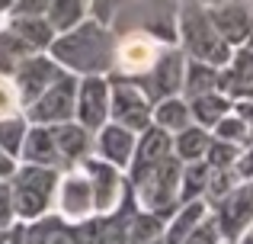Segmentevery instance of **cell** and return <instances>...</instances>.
<instances>
[{
    "label": "cell",
    "instance_id": "obj_36",
    "mask_svg": "<svg viewBox=\"0 0 253 244\" xmlns=\"http://www.w3.org/2000/svg\"><path fill=\"white\" fill-rule=\"evenodd\" d=\"M250 45H253V36H250Z\"/></svg>",
    "mask_w": 253,
    "mask_h": 244
},
{
    "label": "cell",
    "instance_id": "obj_14",
    "mask_svg": "<svg viewBox=\"0 0 253 244\" xmlns=\"http://www.w3.org/2000/svg\"><path fill=\"white\" fill-rule=\"evenodd\" d=\"M167 154H170V142H167V135H164L161 129L148 132V138L141 142V151H138V170H135V180H141L148 170H154Z\"/></svg>",
    "mask_w": 253,
    "mask_h": 244
},
{
    "label": "cell",
    "instance_id": "obj_28",
    "mask_svg": "<svg viewBox=\"0 0 253 244\" xmlns=\"http://www.w3.org/2000/svg\"><path fill=\"white\" fill-rule=\"evenodd\" d=\"M16 106H19V94L13 90L10 81H3V77H0V119L13 116V113H16Z\"/></svg>",
    "mask_w": 253,
    "mask_h": 244
},
{
    "label": "cell",
    "instance_id": "obj_6",
    "mask_svg": "<svg viewBox=\"0 0 253 244\" xmlns=\"http://www.w3.org/2000/svg\"><path fill=\"white\" fill-rule=\"evenodd\" d=\"M58 77L55 64L45 61V58H29L16 68V84H19V100L23 103H32L42 97V90L48 87L51 81Z\"/></svg>",
    "mask_w": 253,
    "mask_h": 244
},
{
    "label": "cell",
    "instance_id": "obj_24",
    "mask_svg": "<svg viewBox=\"0 0 253 244\" xmlns=\"http://www.w3.org/2000/svg\"><path fill=\"white\" fill-rule=\"evenodd\" d=\"M16 32L26 39V42H32V45H45L48 36H51V29L45 26V19L42 23H32V16H19L16 19Z\"/></svg>",
    "mask_w": 253,
    "mask_h": 244
},
{
    "label": "cell",
    "instance_id": "obj_18",
    "mask_svg": "<svg viewBox=\"0 0 253 244\" xmlns=\"http://www.w3.org/2000/svg\"><path fill=\"white\" fill-rule=\"evenodd\" d=\"M202 215H205V206H202V202H192V206L186 209V212H183V215H179V219L170 225V232L164 235L161 241H164V244H183L186 238H189L192 228H196L199 222H202Z\"/></svg>",
    "mask_w": 253,
    "mask_h": 244
},
{
    "label": "cell",
    "instance_id": "obj_31",
    "mask_svg": "<svg viewBox=\"0 0 253 244\" xmlns=\"http://www.w3.org/2000/svg\"><path fill=\"white\" fill-rule=\"evenodd\" d=\"M205 183V167L199 170V167H192V174H189V183H186V196H196V187H202Z\"/></svg>",
    "mask_w": 253,
    "mask_h": 244
},
{
    "label": "cell",
    "instance_id": "obj_11",
    "mask_svg": "<svg viewBox=\"0 0 253 244\" xmlns=\"http://www.w3.org/2000/svg\"><path fill=\"white\" fill-rule=\"evenodd\" d=\"M61 209H64V215H68V222H84L86 215H93V190L86 187L81 177H71V180L64 183Z\"/></svg>",
    "mask_w": 253,
    "mask_h": 244
},
{
    "label": "cell",
    "instance_id": "obj_33",
    "mask_svg": "<svg viewBox=\"0 0 253 244\" xmlns=\"http://www.w3.org/2000/svg\"><path fill=\"white\" fill-rule=\"evenodd\" d=\"M221 161H234V148H215L211 151V167H221Z\"/></svg>",
    "mask_w": 253,
    "mask_h": 244
},
{
    "label": "cell",
    "instance_id": "obj_25",
    "mask_svg": "<svg viewBox=\"0 0 253 244\" xmlns=\"http://www.w3.org/2000/svg\"><path fill=\"white\" fill-rule=\"evenodd\" d=\"M189 94H205V90H211V84H215V71H211V64H192L189 68Z\"/></svg>",
    "mask_w": 253,
    "mask_h": 244
},
{
    "label": "cell",
    "instance_id": "obj_8",
    "mask_svg": "<svg viewBox=\"0 0 253 244\" xmlns=\"http://www.w3.org/2000/svg\"><path fill=\"white\" fill-rule=\"evenodd\" d=\"M86 170H90L93 177V212H109L112 206L119 202V174L116 167H109V164L103 161H90L86 164Z\"/></svg>",
    "mask_w": 253,
    "mask_h": 244
},
{
    "label": "cell",
    "instance_id": "obj_5",
    "mask_svg": "<svg viewBox=\"0 0 253 244\" xmlns=\"http://www.w3.org/2000/svg\"><path fill=\"white\" fill-rule=\"evenodd\" d=\"M211 26L218 29V36L228 39V42H241V39L250 36L253 29V6L237 0V3H228V6H218L211 13Z\"/></svg>",
    "mask_w": 253,
    "mask_h": 244
},
{
    "label": "cell",
    "instance_id": "obj_22",
    "mask_svg": "<svg viewBox=\"0 0 253 244\" xmlns=\"http://www.w3.org/2000/svg\"><path fill=\"white\" fill-rule=\"evenodd\" d=\"M84 3L86 0H51V26H58V29H68V26H74L77 19H81L84 13Z\"/></svg>",
    "mask_w": 253,
    "mask_h": 244
},
{
    "label": "cell",
    "instance_id": "obj_34",
    "mask_svg": "<svg viewBox=\"0 0 253 244\" xmlns=\"http://www.w3.org/2000/svg\"><path fill=\"white\" fill-rule=\"evenodd\" d=\"M241 174H253V151L241 161Z\"/></svg>",
    "mask_w": 253,
    "mask_h": 244
},
{
    "label": "cell",
    "instance_id": "obj_21",
    "mask_svg": "<svg viewBox=\"0 0 253 244\" xmlns=\"http://www.w3.org/2000/svg\"><path fill=\"white\" fill-rule=\"evenodd\" d=\"M192 109H196V119H202V122H218L224 113H228V100L224 97H215V94H196V103H192Z\"/></svg>",
    "mask_w": 253,
    "mask_h": 244
},
{
    "label": "cell",
    "instance_id": "obj_19",
    "mask_svg": "<svg viewBox=\"0 0 253 244\" xmlns=\"http://www.w3.org/2000/svg\"><path fill=\"white\" fill-rule=\"evenodd\" d=\"M26 157L36 164H55L58 161V148H55V138H51V132H42L36 129L29 135V145H26Z\"/></svg>",
    "mask_w": 253,
    "mask_h": 244
},
{
    "label": "cell",
    "instance_id": "obj_35",
    "mask_svg": "<svg viewBox=\"0 0 253 244\" xmlns=\"http://www.w3.org/2000/svg\"><path fill=\"white\" fill-rule=\"evenodd\" d=\"M10 170H13V167H10V157H6L3 151H0V177H3V174H10Z\"/></svg>",
    "mask_w": 253,
    "mask_h": 244
},
{
    "label": "cell",
    "instance_id": "obj_13",
    "mask_svg": "<svg viewBox=\"0 0 253 244\" xmlns=\"http://www.w3.org/2000/svg\"><path fill=\"white\" fill-rule=\"evenodd\" d=\"M106 103H109L106 100V84L96 81V77H90L81 90V116L90 129L106 119Z\"/></svg>",
    "mask_w": 253,
    "mask_h": 244
},
{
    "label": "cell",
    "instance_id": "obj_20",
    "mask_svg": "<svg viewBox=\"0 0 253 244\" xmlns=\"http://www.w3.org/2000/svg\"><path fill=\"white\" fill-rule=\"evenodd\" d=\"M51 138H55V148L61 151L64 157H81L84 151L90 148L84 129H58V132H51Z\"/></svg>",
    "mask_w": 253,
    "mask_h": 244
},
{
    "label": "cell",
    "instance_id": "obj_4",
    "mask_svg": "<svg viewBox=\"0 0 253 244\" xmlns=\"http://www.w3.org/2000/svg\"><path fill=\"white\" fill-rule=\"evenodd\" d=\"M42 100H32L29 103V116L36 122H61L71 116V106H74V81L71 77H64V81H58L51 90H42Z\"/></svg>",
    "mask_w": 253,
    "mask_h": 244
},
{
    "label": "cell",
    "instance_id": "obj_3",
    "mask_svg": "<svg viewBox=\"0 0 253 244\" xmlns=\"http://www.w3.org/2000/svg\"><path fill=\"white\" fill-rule=\"evenodd\" d=\"M183 32L189 49L199 55V61L205 64H224L228 61V42L218 36V29L211 26L209 16H199L196 10H189L183 16Z\"/></svg>",
    "mask_w": 253,
    "mask_h": 244
},
{
    "label": "cell",
    "instance_id": "obj_23",
    "mask_svg": "<svg viewBox=\"0 0 253 244\" xmlns=\"http://www.w3.org/2000/svg\"><path fill=\"white\" fill-rule=\"evenodd\" d=\"M205 148H209V135H205V132H199V129L183 132V135H179V142H176V154L179 157H199Z\"/></svg>",
    "mask_w": 253,
    "mask_h": 244
},
{
    "label": "cell",
    "instance_id": "obj_32",
    "mask_svg": "<svg viewBox=\"0 0 253 244\" xmlns=\"http://www.w3.org/2000/svg\"><path fill=\"white\" fill-rule=\"evenodd\" d=\"M10 212H13V199H10V193H6V190L0 187V225H6Z\"/></svg>",
    "mask_w": 253,
    "mask_h": 244
},
{
    "label": "cell",
    "instance_id": "obj_12",
    "mask_svg": "<svg viewBox=\"0 0 253 244\" xmlns=\"http://www.w3.org/2000/svg\"><path fill=\"white\" fill-rule=\"evenodd\" d=\"M16 241H19V235H16ZM19 244H81V241H77V232L71 225H64L58 219H45L39 225H32Z\"/></svg>",
    "mask_w": 253,
    "mask_h": 244
},
{
    "label": "cell",
    "instance_id": "obj_17",
    "mask_svg": "<svg viewBox=\"0 0 253 244\" xmlns=\"http://www.w3.org/2000/svg\"><path fill=\"white\" fill-rule=\"evenodd\" d=\"M221 84L231 94H250L253 97V55H241L234 61V68L228 71V77L221 74Z\"/></svg>",
    "mask_w": 253,
    "mask_h": 244
},
{
    "label": "cell",
    "instance_id": "obj_27",
    "mask_svg": "<svg viewBox=\"0 0 253 244\" xmlns=\"http://www.w3.org/2000/svg\"><path fill=\"white\" fill-rule=\"evenodd\" d=\"M157 119H161V125L164 129H183L186 125V119H189V109L183 106V103H173V100H167L161 109H157Z\"/></svg>",
    "mask_w": 253,
    "mask_h": 244
},
{
    "label": "cell",
    "instance_id": "obj_7",
    "mask_svg": "<svg viewBox=\"0 0 253 244\" xmlns=\"http://www.w3.org/2000/svg\"><path fill=\"white\" fill-rule=\"evenodd\" d=\"M116 61L122 71L128 74H141V71H151L157 61V45H154V36H128L122 39L116 51Z\"/></svg>",
    "mask_w": 253,
    "mask_h": 244
},
{
    "label": "cell",
    "instance_id": "obj_1",
    "mask_svg": "<svg viewBox=\"0 0 253 244\" xmlns=\"http://www.w3.org/2000/svg\"><path fill=\"white\" fill-rule=\"evenodd\" d=\"M58 58L71 64V68H106L109 64V42H106V32L96 29V26H86V29L74 32V36L61 39L55 45Z\"/></svg>",
    "mask_w": 253,
    "mask_h": 244
},
{
    "label": "cell",
    "instance_id": "obj_2",
    "mask_svg": "<svg viewBox=\"0 0 253 244\" xmlns=\"http://www.w3.org/2000/svg\"><path fill=\"white\" fill-rule=\"evenodd\" d=\"M51 187H55V170L42 167V164H39V167L19 170L16 193L10 196L16 215H23V219H36V215H42L45 206H48Z\"/></svg>",
    "mask_w": 253,
    "mask_h": 244
},
{
    "label": "cell",
    "instance_id": "obj_16",
    "mask_svg": "<svg viewBox=\"0 0 253 244\" xmlns=\"http://www.w3.org/2000/svg\"><path fill=\"white\" fill-rule=\"evenodd\" d=\"M99 151H103V154L109 157L112 164H125V161L131 157V151H135L128 129H122V125H116V129H106V132H103V142H99Z\"/></svg>",
    "mask_w": 253,
    "mask_h": 244
},
{
    "label": "cell",
    "instance_id": "obj_10",
    "mask_svg": "<svg viewBox=\"0 0 253 244\" xmlns=\"http://www.w3.org/2000/svg\"><path fill=\"white\" fill-rule=\"evenodd\" d=\"M116 119L125 122L128 129L148 125V100L138 87H128V84L116 87Z\"/></svg>",
    "mask_w": 253,
    "mask_h": 244
},
{
    "label": "cell",
    "instance_id": "obj_15",
    "mask_svg": "<svg viewBox=\"0 0 253 244\" xmlns=\"http://www.w3.org/2000/svg\"><path fill=\"white\" fill-rule=\"evenodd\" d=\"M151 74V97H167L170 90H176V84L183 81V61L176 55H167L161 64H154Z\"/></svg>",
    "mask_w": 253,
    "mask_h": 244
},
{
    "label": "cell",
    "instance_id": "obj_9",
    "mask_svg": "<svg viewBox=\"0 0 253 244\" xmlns=\"http://www.w3.org/2000/svg\"><path fill=\"white\" fill-rule=\"evenodd\" d=\"M81 244H125L128 219H90L74 228Z\"/></svg>",
    "mask_w": 253,
    "mask_h": 244
},
{
    "label": "cell",
    "instance_id": "obj_29",
    "mask_svg": "<svg viewBox=\"0 0 253 244\" xmlns=\"http://www.w3.org/2000/svg\"><path fill=\"white\" fill-rule=\"evenodd\" d=\"M45 3L48 0H16V16H39L45 13Z\"/></svg>",
    "mask_w": 253,
    "mask_h": 244
},
{
    "label": "cell",
    "instance_id": "obj_26",
    "mask_svg": "<svg viewBox=\"0 0 253 244\" xmlns=\"http://www.w3.org/2000/svg\"><path fill=\"white\" fill-rule=\"evenodd\" d=\"M19 138H23V122L19 119H0V151L3 154H13L19 151Z\"/></svg>",
    "mask_w": 253,
    "mask_h": 244
},
{
    "label": "cell",
    "instance_id": "obj_30",
    "mask_svg": "<svg viewBox=\"0 0 253 244\" xmlns=\"http://www.w3.org/2000/svg\"><path fill=\"white\" fill-rule=\"evenodd\" d=\"M218 132H221L224 138H241L244 132H247V125H244V119H224L218 125Z\"/></svg>",
    "mask_w": 253,
    "mask_h": 244
}]
</instances>
